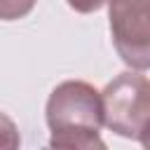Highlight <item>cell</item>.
Instances as JSON below:
<instances>
[{"label":"cell","instance_id":"cell-1","mask_svg":"<svg viewBox=\"0 0 150 150\" xmlns=\"http://www.w3.org/2000/svg\"><path fill=\"white\" fill-rule=\"evenodd\" d=\"M45 120L52 131L49 148H105L101 138V127L105 124L103 96L89 82L66 80L56 84L47 98Z\"/></svg>","mask_w":150,"mask_h":150},{"label":"cell","instance_id":"cell-2","mask_svg":"<svg viewBox=\"0 0 150 150\" xmlns=\"http://www.w3.org/2000/svg\"><path fill=\"white\" fill-rule=\"evenodd\" d=\"M103 96L105 127L122 138H138L150 124V80L141 73L124 70L112 77Z\"/></svg>","mask_w":150,"mask_h":150},{"label":"cell","instance_id":"cell-3","mask_svg":"<svg viewBox=\"0 0 150 150\" xmlns=\"http://www.w3.org/2000/svg\"><path fill=\"white\" fill-rule=\"evenodd\" d=\"M115 52L134 70L150 68V0H108Z\"/></svg>","mask_w":150,"mask_h":150},{"label":"cell","instance_id":"cell-4","mask_svg":"<svg viewBox=\"0 0 150 150\" xmlns=\"http://www.w3.org/2000/svg\"><path fill=\"white\" fill-rule=\"evenodd\" d=\"M38 0H0V16L5 21H14V19H23Z\"/></svg>","mask_w":150,"mask_h":150},{"label":"cell","instance_id":"cell-5","mask_svg":"<svg viewBox=\"0 0 150 150\" xmlns=\"http://www.w3.org/2000/svg\"><path fill=\"white\" fill-rule=\"evenodd\" d=\"M66 2L77 14H91V12H98L103 5H108V0H66Z\"/></svg>","mask_w":150,"mask_h":150},{"label":"cell","instance_id":"cell-6","mask_svg":"<svg viewBox=\"0 0 150 150\" xmlns=\"http://www.w3.org/2000/svg\"><path fill=\"white\" fill-rule=\"evenodd\" d=\"M138 141H141V145H143V148H148V150H150V124L143 129V134L138 136Z\"/></svg>","mask_w":150,"mask_h":150}]
</instances>
